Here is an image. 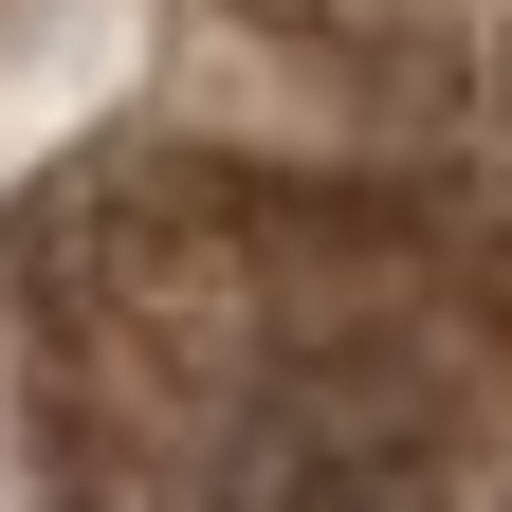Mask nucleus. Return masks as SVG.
Returning <instances> with one entry per match:
<instances>
[{
  "label": "nucleus",
  "instance_id": "f257e3e1",
  "mask_svg": "<svg viewBox=\"0 0 512 512\" xmlns=\"http://www.w3.org/2000/svg\"><path fill=\"white\" fill-rule=\"evenodd\" d=\"M220 512H458V403L403 330L293 348L220 439Z\"/></svg>",
  "mask_w": 512,
  "mask_h": 512
}]
</instances>
